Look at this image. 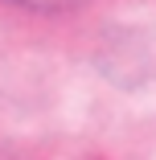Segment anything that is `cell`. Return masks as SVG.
I'll return each instance as SVG.
<instances>
[{"label":"cell","instance_id":"6da1fadb","mask_svg":"<svg viewBox=\"0 0 156 160\" xmlns=\"http://www.w3.org/2000/svg\"><path fill=\"white\" fill-rule=\"evenodd\" d=\"M17 8H29V12H66V8H78L86 0H8Z\"/></svg>","mask_w":156,"mask_h":160}]
</instances>
